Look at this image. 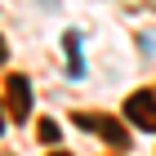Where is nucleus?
Masks as SVG:
<instances>
[{"instance_id": "1", "label": "nucleus", "mask_w": 156, "mask_h": 156, "mask_svg": "<svg viewBox=\"0 0 156 156\" xmlns=\"http://www.w3.org/2000/svg\"><path fill=\"white\" fill-rule=\"evenodd\" d=\"M72 120H76V125H85L89 134H98V138H107L112 147H125V143H129V129H120L116 120L103 116V112H76Z\"/></svg>"}, {"instance_id": "3", "label": "nucleus", "mask_w": 156, "mask_h": 156, "mask_svg": "<svg viewBox=\"0 0 156 156\" xmlns=\"http://www.w3.org/2000/svg\"><path fill=\"white\" fill-rule=\"evenodd\" d=\"M5 94H9V116L13 120H27V116H31V85H27V76H9Z\"/></svg>"}, {"instance_id": "4", "label": "nucleus", "mask_w": 156, "mask_h": 156, "mask_svg": "<svg viewBox=\"0 0 156 156\" xmlns=\"http://www.w3.org/2000/svg\"><path fill=\"white\" fill-rule=\"evenodd\" d=\"M40 138L45 143H58V120H40Z\"/></svg>"}, {"instance_id": "6", "label": "nucleus", "mask_w": 156, "mask_h": 156, "mask_svg": "<svg viewBox=\"0 0 156 156\" xmlns=\"http://www.w3.org/2000/svg\"><path fill=\"white\" fill-rule=\"evenodd\" d=\"M0 129H5V107H0Z\"/></svg>"}, {"instance_id": "5", "label": "nucleus", "mask_w": 156, "mask_h": 156, "mask_svg": "<svg viewBox=\"0 0 156 156\" xmlns=\"http://www.w3.org/2000/svg\"><path fill=\"white\" fill-rule=\"evenodd\" d=\"M5 58H9V45H5V40H0V62H5Z\"/></svg>"}, {"instance_id": "7", "label": "nucleus", "mask_w": 156, "mask_h": 156, "mask_svg": "<svg viewBox=\"0 0 156 156\" xmlns=\"http://www.w3.org/2000/svg\"><path fill=\"white\" fill-rule=\"evenodd\" d=\"M49 156H67V152H49Z\"/></svg>"}, {"instance_id": "2", "label": "nucleus", "mask_w": 156, "mask_h": 156, "mask_svg": "<svg viewBox=\"0 0 156 156\" xmlns=\"http://www.w3.org/2000/svg\"><path fill=\"white\" fill-rule=\"evenodd\" d=\"M125 120L138 125V129H147V134H156V94H147V89L129 94V103H125Z\"/></svg>"}]
</instances>
